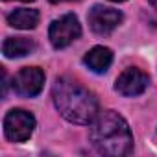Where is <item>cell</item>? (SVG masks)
<instances>
[{"label":"cell","instance_id":"9","mask_svg":"<svg viewBox=\"0 0 157 157\" xmlns=\"http://www.w3.org/2000/svg\"><path fill=\"white\" fill-rule=\"evenodd\" d=\"M35 43L26 37H8L2 44V52L6 57L15 59V57H24L30 52H33Z\"/></svg>","mask_w":157,"mask_h":157},{"label":"cell","instance_id":"12","mask_svg":"<svg viewBox=\"0 0 157 157\" xmlns=\"http://www.w3.org/2000/svg\"><path fill=\"white\" fill-rule=\"evenodd\" d=\"M52 4H59V2H74V0H50Z\"/></svg>","mask_w":157,"mask_h":157},{"label":"cell","instance_id":"15","mask_svg":"<svg viewBox=\"0 0 157 157\" xmlns=\"http://www.w3.org/2000/svg\"><path fill=\"white\" fill-rule=\"evenodd\" d=\"M111 2H126V0H111Z\"/></svg>","mask_w":157,"mask_h":157},{"label":"cell","instance_id":"2","mask_svg":"<svg viewBox=\"0 0 157 157\" xmlns=\"http://www.w3.org/2000/svg\"><path fill=\"white\" fill-rule=\"evenodd\" d=\"M93 146L109 157H122L129 155L133 150V135L124 120L117 111H104L98 113L94 122L91 124L89 131Z\"/></svg>","mask_w":157,"mask_h":157},{"label":"cell","instance_id":"1","mask_svg":"<svg viewBox=\"0 0 157 157\" xmlns=\"http://www.w3.org/2000/svg\"><path fill=\"white\" fill-rule=\"evenodd\" d=\"M52 100L61 117L72 124L87 126L98 117V100L94 93L85 89L80 82L61 76L52 85Z\"/></svg>","mask_w":157,"mask_h":157},{"label":"cell","instance_id":"3","mask_svg":"<svg viewBox=\"0 0 157 157\" xmlns=\"http://www.w3.org/2000/svg\"><path fill=\"white\" fill-rule=\"evenodd\" d=\"M80 35H82L80 21H78V17L72 15V13H67V15L56 19V21L50 24V30H48L50 43H52V46L57 48V50L67 48L72 41H76Z\"/></svg>","mask_w":157,"mask_h":157},{"label":"cell","instance_id":"13","mask_svg":"<svg viewBox=\"0 0 157 157\" xmlns=\"http://www.w3.org/2000/svg\"><path fill=\"white\" fill-rule=\"evenodd\" d=\"M148 2H150V4H151V6H153L155 10H157V0H148Z\"/></svg>","mask_w":157,"mask_h":157},{"label":"cell","instance_id":"5","mask_svg":"<svg viewBox=\"0 0 157 157\" xmlns=\"http://www.w3.org/2000/svg\"><path fill=\"white\" fill-rule=\"evenodd\" d=\"M13 91L19 96L24 98H33L43 91L44 85V72L39 67H26L21 68L15 78H13Z\"/></svg>","mask_w":157,"mask_h":157},{"label":"cell","instance_id":"7","mask_svg":"<svg viewBox=\"0 0 157 157\" xmlns=\"http://www.w3.org/2000/svg\"><path fill=\"white\" fill-rule=\"evenodd\" d=\"M150 83V78L146 72H142L137 67L126 68L115 82V91L120 93L122 96H139L146 91Z\"/></svg>","mask_w":157,"mask_h":157},{"label":"cell","instance_id":"11","mask_svg":"<svg viewBox=\"0 0 157 157\" xmlns=\"http://www.w3.org/2000/svg\"><path fill=\"white\" fill-rule=\"evenodd\" d=\"M6 91H8V74L6 70L2 68V96L6 98Z\"/></svg>","mask_w":157,"mask_h":157},{"label":"cell","instance_id":"6","mask_svg":"<svg viewBox=\"0 0 157 157\" xmlns=\"http://www.w3.org/2000/svg\"><path fill=\"white\" fill-rule=\"evenodd\" d=\"M122 19H124V15L118 10L105 8V6H94L87 15L91 30L98 35H109L115 28H118Z\"/></svg>","mask_w":157,"mask_h":157},{"label":"cell","instance_id":"4","mask_svg":"<svg viewBox=\"0 0 157 157\" xmlns=\"http://www.w3.org/2000/svg\"><path fill=\"white\" fill-rule=\"evenodd\" d=\"M35 129V118L24 109H11L4 118V133L11 142H24Z\"/></svg>","mask_w":157,"mask_h":157},{"label":"cell","instance_id":"8","mask_svg":"<svg viewBox=\"0 0 157 157\" xmlns=\"http://www.w3.org/2000/svg\"><path fill=\"white\" fill-rule=\"evenodd\" d=\"M83 63L96 74H104L111 63H113V52L107 48V46H94L91 48L85 57H83Z\"/></svg>","mask_w":157,"mask_h":157},{"label":"cell","instance_id":"10","mask_svg":"<svg viewBox=\"0 0 157 157\" xmlns=\"http://www.w3.org/2000/svg\"><path fill=\"white\" fill-rule=\"evenodd\" d=\"M8 24L17 30H32L39 24V11L37 10H15L8 15Z\"/></svg>","mask_w":157,"mask_h":157},{"label":"cell","instance_id":"14","mask_svg":"<svg viewBox=\"0 0 157 157\" xmlns=\"http://www.w3.org/2000/svg\"><path fill=\"white\" fill-rule=\"evenodd\" d=\"M4 2H10V0H4ZM21 2H33V0H21Z\"/></svg>","mask_w":157,"mask_h":157}]
</instances>
